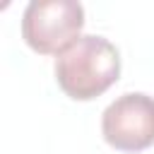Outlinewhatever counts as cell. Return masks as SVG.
<instances>
[{"label":"cell","mask_w":154,"mask_h":154,"mask_svg":"<svg viewBox=\"0 0 154 154\" xmlns=\"http://www.w3.org/2000/svg\"><path fill=\"white\" fill-rule=\"evenodd\" d=\"M118 75L120 53L103 36H79L55 58V79L60 89L77 101H89L103 94Z\"/></svg>","instance_id":"6da1fadb"},{"label":"cell","mask_w":154,"mask_h":154,"mask_svg":"<svg viewBox=\"0 0 154 154\" xmlns=\"http://www.w3.org/2000/svg\"><path fill=\"white\" fill-rule=\"evenodd\" d=\"M84 26V10L77 0H31L22 14V36L36 53L60 55Z\"/></svg>","instance_id":"7a4b0ae2"},{"label":"cell","mask_w":154,"mask_h":154,"mask_svg":"<svg viewBox=\"0 0 154 154\" xmlns=\"http://www.w3.org/2000/svg\"><path fill=\"white\" fill-rule=\"evenodd\" d=\"M103 140L120 152H140L154 144V96L128 91L108 103L101 116Z\"/></svg>","instance_id":"3957f363"}]
</instances>
